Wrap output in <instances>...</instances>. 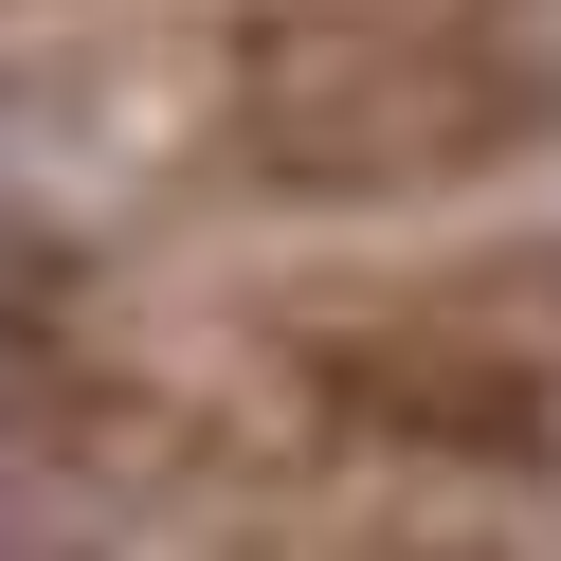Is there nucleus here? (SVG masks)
<instances>
[{"label": "nucleus", "mask_w": 561, "mask_h": 561, "mask_svg": "<svg viewBox=\"0 0 561 561\" xmlns=\"http://www.w3.org/2000/svg\"><path fill=\"white\" fill-rule=\"evenodd\" d=\"M290 380L399 453H489L507 471L561 416V272L525 236L507 254H435V272H363V290L290 308Z\"/></svg>", "instance_id": "nucleus-1"}]
</instances>
